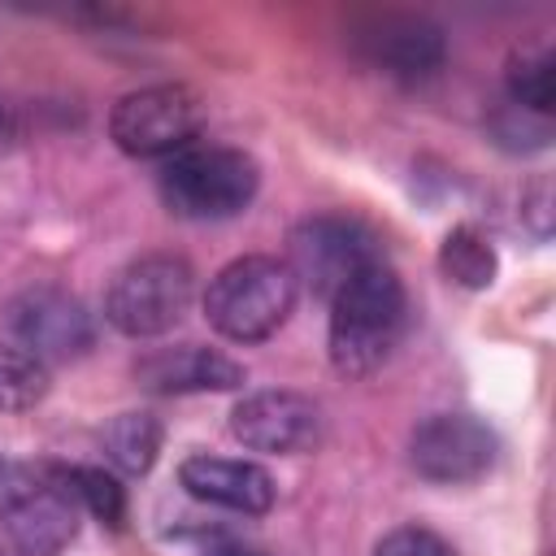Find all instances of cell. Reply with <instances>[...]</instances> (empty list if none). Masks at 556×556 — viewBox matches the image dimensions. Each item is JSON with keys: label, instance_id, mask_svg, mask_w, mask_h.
Returning <instances> with one entry per match:
<instances>
[{"label": "cell", "instance_id": "1", "mask_svg": "<svg viewBox=\"0 0 556 556\" xmlns=\"http://www.w3.org/2000/svg\"><path fill=\"white\" fill-rule=\"evenodd\" d=\"M408 295L387 261L365 265L330 295V365L343 378L374 374L400 343Z\"/></svg>", "mask_w": 556, "mask_h": 556}, {"label": "cell", "instance_id": "2", "mask_svg": "<svg viewBox=\"0 0 556 556\" xmlns=\"http://www.w3.org/2000/svg\"><path fill=\"white\" fill-rule=\"evenodd\" d=\"M300 282L278 256H239L222 265L204 291V317L235 343L269 339L295 308Z\"/></svg>", "mask_w": 556, "mask_h": 556}, {"label": "cell", "instance_id": "3", "mask_svg": "<svg viewBox=\"0 0 556 556\" xmlns=\"http://www.w3.org/2000/svg\"><path fill=\"white\" fill-rule=\"evenodd\" d=\"M256 187H261L256 161L222 143H191L174 152L156 174V191L165 208L191 222H222L243 213Z\"/></svg>", "mask_w": 556, "mask_h": 556}, {"label": "cell", "instance_id": "4", "mask_svg": "<svg viewBox=\"0 0 556 556\" xmlns=\"http://www.w3.org/2000/svg\"><path fill=\"white\" fill-rule=\"evenodd\" d=\"M78 513L61 465L0 460V526L22 556H56L78 534Z\"/></svg>", "mask_w": 556, "mask_h": 556}, {"label": "cell", "instance_id": "5", "mask_svg": "<svg viewBox=\"0 0 556 556\" xmlns=\"http://www.w3.org/2000/svg\"><path fill=\"white\" fill-rule=\"evenodd\" d=\"M195 295V274L174 252H148L117 269L104 295V317L130 339H156L182 321Z\"/></svg>", "mask_w": 556, "mask_h": 556}, {"label": "cell", "instance_id": "6", "mask_svg": "<svg viewBox=\"0 0 556 556\" xmlns=\"http://www.w3.org/2000/svg\"><path fill=\"white\" fill-rule=\"evenodd\" d=\"M204 130V100L182 83H156L122 96L109 113V135L126 156H174Z\"/></svg>", "mask_w": 556, "mask_h": 556}, {"label": "cell", "instance_id": "7", "mask_svg": "<svg viewBox=\"0 0 556 556\" xmlns=\"http://www.w3.org/2000/svg\"><path fill=\"white\" fill-rule=\"evenodd\" d=\"M287 243H291L287 248V269L295 274V282H304L326 304L352 274H361L365 265L382 261L378 256V239L369 235V226H361L356 217H339V213L304 217L291 230Z\"/></svg>", "mask_w": 556, "mask_h": 556}, {"label": "cell", "instance_id": "8", "mask_svg": "<svg viewBox=\"0 0 556 556\" xmlns=\"http://www.w3.org/2000/svg\"><path fill=\"white\" fill-rule=\"evenodd\" d=\"M408 460L426 482L460 486L495 465V434L469 413H434L413 430Z\"/></svg>", "mask_w": 556, "mask_h": 556}, {"label": "cell", "instance_id": "9", "mask_svg": "<svg viewBox=\"0 0 556 556\" xmlns=\"http://www.w3.org/2000/svg\"><path fill=\"white\" fill-rule=\"evenodd\" d=\"M9 330L43 365L48 361H74L96 339L91 313L61 287H26L9 304Z\"/></svg>", "mask_w": 556, "mask_h": 556}, {"label": "cell", "instance_id": "10", "mask_svg": "<svg viewBox=\"0 0 556 556\" xmlns=\"http://www.w3.org/2000/svg\"><path fill=\"white\" fill-rule=\"evenodd\" d=\"M230 434L252 452L295 456L321 439V408L300 391H252L235 404Z\"/></svg>", "mask_w": 556, "mask_h": 556}, {"label": "cell", "instance_id": "11", "mask_svg": "<svg viewBox=\"0 0 556 556\" xmlns=\"http://www.w3.org/2000/svg\"><path fill=\"white\" fill-rule=\"evenodd\" d=\"M139 387L156 395H187V391H235L243 387V365L230 361L217 348L200 343H178V348H156L135 365Z\"/></svg>", "mask_w": 556, "mask_h": 556}, {"label": "cell", "instance_id": "12", "mask_svg": "<svg viewBox=\"0 0 556 556\" xmlns=\"http://www.w3.org/2000/svg\"><path fill=\"white\" fill-rule=\"evenodd\" d=\"M178 482L217 508L230 513H269L274 508V478L256 460H230V456H187L178 465Z\"/></svg>", "mask_w": 556, "mask_h": 556}, {"label": "cell", "instance_id": "13", "mask_svg": "<svg viewBox=\"0 0 556 556\" xmlns=\"http://www.w3.org/2000/svg\"><path fill=\"white\" fill-rule=\"evenodd\" d=\"M365 52L374 65H382L395 78H430L443 65V35L430 22L417 17H391L378 35H365Z\"/></svg>", "mask_w": 556, "mask_h": 556}, {"label": "cell", "instance_id": "14", "mask_svg": "<svg viewBox=\"0 0 556 556\" xmlns=\"http://www.w3.org/2000/svg\"><path fill=\"white\" fill-rule=\"evenodd\" d=\"M439 269H443L452 282H460V287H469V291H482V287L495 282L500 261H495V248H491V239H486L482 230L456 226V230H447V239H443V248H439Z\"/></svg>", "mask_w": 556, "mask_h": 556}, {"label": "cell", "instance_id": "15", "mask_svg": "<svg viewBox=\"0 0 556 556\" xmlns=\"http://www.w3.org/2000/svg\"><path fill=\"white\" fill-rule=\"evenodd\" d=\"M104 452L126 473H148L161 452V421L152 413H117L104 426Z\"/></svg>", "mask_w": 556, "mask_h": 556}, {"label": "cell", "instance_id": "16", "mask_svg": "<svg viewBox=\"0 0 556 556\" xmlns=\"http://www.w3.org/2000/svg\"><path fill=\"white\" fill-rule=\"evenodd\" d=\"M48 395V365L26 348L0 343V413H26Z\"/></svg>", "mask_w": 556, "mask_h": 556}, {"label": "cell", "instance_id": "17", "mask_svg": "<svg viewBox=\"0 0 556 556\" xmlns=\"http://www.w3.org/2000/svg\"><path fill=\"white\" fill-rule=\"evenodd\" d=\"M508 96L517 109H530V113H547L552 109V96H556V61L547 52H534V56H521L508 74Z\"/></svg>", "mask_w": 556, "mask_h": 556}, {"label": "cell", "instance_id": "18", "mask_svg": "<svg viewBox=\"0 0 556 556\" xmlns=\"http://www.w3.org/2000/svg\"><path fill=\"white\" fill-rule=\"evenodd\" d=\"M65 478H70V486H74V495H78L83 508H91V513H96L100 521H109V526H122V517H126V495H122V486H117L113 473L91 469V465H74V469H65Z\"/></svg>", "mask_w": 556, "mask_h": 556}, {"label": "cell", "instance_id": "19", "mask_svg": "<svg viewBox=\"0 0 556 556\" xmlns=\"http://www.w3.org/2000/svg\"><path fill=\"white\" fill-rule=\"evenodd\" d=\"M374 556H456V552H452L447 539H439L426 526H400V530L378 539Z\"/></svg>", "mask_w": 556, "mask_h": 556}, {"label": "cell", "instance_id": "20", "mask_svg": "<svg viewBox=\"0 0 556 556\" xmlns=\"http://www.w3.org/2000/svg\"><path fill=\"white\" fill-rule=\"evenodd\" d=\"M526 200H534V208H530V217H534V235H547V178H539V182L526 191Z\"/></svg>", "mask_w": 556, "mask_h": 556}, {"label": "cell", "instance_id": "21", "mask_svg": "<svg viewBox=\"0 0 556 556\" xmlns=\"http://www.w3.org/2000/svg\"><path fill=\"white\" fill-rule=\"evenodd\" d=\"M204 556H269V552H261L252 543H213Z\"/></svg>", "mask_w": 556, "mask_h": 556}, {"label": "cell", "instance_id": "22", "mask_svg": "<svg viewBox=\"0 0 556 556\" xmlns=\"http://www.w3.org/2000/svg\"><path fill=\"white\" fill-rule=\"evenodd\" d=\"M13 143V117H9V109L0 104V152Z\"/></svg>", "mask_w": 556, "mask_h": 556}, {"label": "cell", "instance_id": "23", "mask_svg": "<svg viewBox=\"0 0 556 556\" xmlns=\"http://www.w3.org/2000/svg\"><path fill=\"white\" fill-rule=\"evenodd\" d=\"M0 556H4V552H0Z\"/></svg>", "mask_w": 556, "mask_h": 556}]
</instances>
